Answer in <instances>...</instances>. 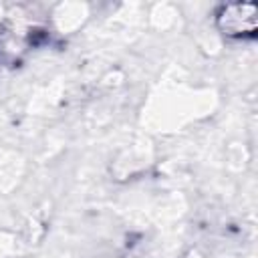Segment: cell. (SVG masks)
<instances>
[{"mask_svg":"<svg viewBox=\"0 0 258 258\" xmlns=\"http://www.w3.org/2000/svg\"><path fill=\"white\" fill-rule=\"evenodd\" d=\"M220 22L228 34H252L256 30V6L232 4L222 12Z\"/></svg>","mask_w":258,"mask_h":258,"instance_id":"obj_1","label":"cell"}]
</instances>
